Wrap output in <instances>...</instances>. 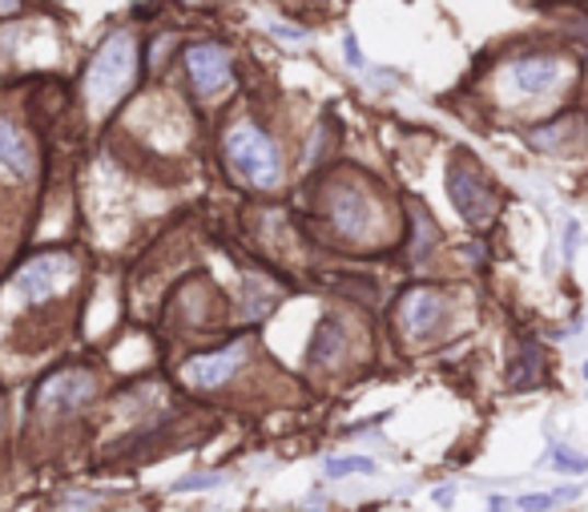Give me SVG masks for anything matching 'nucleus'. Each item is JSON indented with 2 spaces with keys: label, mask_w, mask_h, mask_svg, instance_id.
<instances>
[{
  "label": "nucleus",
  "mask_w": 588,
  "mask_h": 512,
  "mask_svg": "<svg viewBox=\"0 0 588 512\" xmlns=\"http://www.w3.org/2000/svg\"><path fill=\"white\" fill-rule=\"evenodd\" d=\"M134 69H138V45L129 33H113L105 45L97 49L93 65L85 73V98L93 110H109L113 101L122 98L134 81Z\"/></svg>",
  "instance_id": "nucleus-1"
},
{
  "label": "nucleus",
  "mask_w": 588,
  "mask_h": 512,
  "mask_svg": "<svg viewBox=\"0 0 588 512\" xmlns=\"http://www.w3.org/2000/svg\"><path fill=\"white\" fill-rule=\"evenodd\" d=\"M226 158L234 166V174H242L251 186L270 190L283 182V153L258 125H239L226 138Z\"/></svg>",
  "instance_id": "nucleus-2"
},
{
  "label": "nucleus",
  "mask_w": 588,
  "mask_h": 512,
  "mask_svg": "<svg viewBox=\"0 0 588 512\" xmlns=\"http://www.w3.org/2000/svg\"><path fill=\"white\" fill-rule=\"evenodd\" d=\"M77 275V263L61 250H53V254H37V259H28L21 266V275H16V295L28 303H45L53 299L57 291Z\"/></svg>",
  "instance_id": "nucleus-3"
},
{
  "label": "nucleus",
  "mask_w": 588,
  "mask_h": 512,
  "mask_svg": "<svg viewBox=\"0 0 588 512\" xmlns=\"http://www.w3.org/2000/svg\"><path fill=\"white\" fill-rule=\"evenodd\" d=\"M448 190H451V202H456V211H460L472 226H484L492 214H496V198H492V190L484 186V182H480L472 170H463L460 162L451 166Z\"/></svg>",
  "instance_id": "nucleus-4"
},
{
  "label": "nucleus",
  "mask_w": 588,
  "mask_h": 512,
  "mask_svg": "<svg viewBox=\"0 0 588 512\" xmlns=\"http://www.w3.org/2000/svg\"><path fill=\"white\" fill-rule=\"evenodd\" d=\"M186 69L201 98H214V93H222L230 86V53L222 45H194L186 53Z\"/></svg>",
  "instance_id": "nucleus-5"
},
{
  "label": "nucleus",
  "mask_w": 588,
  "mask_h": 512,
  "mask_svg": "<svg viewBox=\"0 0 588 512\" xmlns=\"http://www.w3.org/2000/svg\"><path fill=\"white\" fill-rule=\"evenodd\" d=\"M564 81V65L556 57H520L508 65V86L524 98H544Z\"/></svg>",
  "instance_id": "nucleus-6"
},
{
  "label": "nucleus",
  "mask_w": 588,
  "mask_h": 512,
  "mask_svg": "<svg viewBox=\"0 0 588 512\" xmlns=\"http://www.w3.org/2000/svg\"><path fill=\"white\" fill-rule=\"evenodd\" d=\"M93 375L89 372H57L41 388V408L45 412H77L81 403H89L93 400Z\"/></svg>",
  "instance_id": "nucleus-7"
},
{
  "label": "nucleus",
  "mask_w": 588,
  "mask_h": 512,
  "mask_svg": "<svg viewBox=\"0 0 588 512\" xmlns=\"http://www.w3.org/2000/svg\"><path fill=\"white\" fill-rule=\"evenodd\" d=\"M242 355H246V348L242 343H230L226 351H218V355H201V360H189L186 367H182V379H186L189 388H222L230 375L239 372Z\"/></svg>",
  "instance_id": "nucleus-8"
},
{
  "label": "nucleus",
  "mask_w": 588,
  "mask_h": 512,
  "mask_svg": "<svg viewBox=\"0 0 588 512\" xmlns=\"http://www.w3.org/2000/svg\"><path fill=\"white\" fill-rule=\"evenodd\" d=\"M33 166H37V158H33L25 129L0 117V174L13 178V182H25V178H33Z\"/></svg>",
  "instance_id": "nucleus-9"
},
{
  "label": "nucleus",
  "mask_w": 588,
  "mask_h": 512,
  "mask_svg": "<svg viewBox=\"0 0 588 512\" xmlns=\"http://www.w3.org/2000/svg\"><path fill=\"white\" fill-rule=\"evenodd\" d=\"M439 319H443V299L439 295H431V291H412L407 299H403L400 307V323L407 335H431L439 327Z\"/></svg>",
  "instance_id": "nucleus-10"
},
{
  "label": "nucleus",
  "mask_w": 588,
  "mask_h": 512,
  "mask_svg": "<svg viewBox=\"0 0 588 512\" xmlns=\"http://www.w3.org/2000/svg\"><path fill=\"white\" fill-rule=\"evenodd\" d=\"M331 218L343 235H364L367 223H371V206H367V194L359 186H343L335 190V198H331Z\"/></svg>",
  "instance_id": "nucleus-11"
},
{
  "label": "nucleus",
  "mask_w": 588,
  "mask_h": 512,
  "mask_svg": "<svg viewBox=\"0 0 588 512\" xmlns=\"http://www.w3.org/2000/svg\"><path fill=\"white\" fill-rule=\"evenodd\" d=\"M359 473H376V460H367V456H338V460H326V476H359Z\"/></svg>",
  "instance_id": "nucleus-12"
},
{
  "label": "nucleus",
  "mask_w": 588,
  "mask_h": 512,
  "mask_svg": "<svg viewBox=\"0 0 588 512\" xmlns=\"http://www.w3.org/2000/svg\"><path fill=\"white\" fill-rule=\"evenodd\" d=\"M552 468H556V473L585 476L588 473V460L580 456V452H573V448H552Z\"/></svg>",
  "instance_id": "nucleus-13"
},
{
  "label": "nucleus",
  "mask_w": 588,
  "mask_h": 512,
  "mask_svg": "<svg viewBox=\"0 0 588 512\" xmlns=\"http://www.w3.org/2000/svg\"><path fill=\"white\" fill-rule=\"evenodd\" d=\"M552 500H556V497H524V500H520V509H524V512H544V509H552Z\"/></svg>",
  "instance_id": "nucleus-14"
},
{
  "label": "nucleus",
  "mask_w": 588,
  "mask_h": 512,
  "mask_svg": "<svg viewBox=\"0 0 588 512\" xmlns=\"http://www.w3.org/2000/svg\"><path fill=\"white\" fill-rule=\"evenodd\" d=\"M16 9H21V0H0V16H4V13H16Z\"/></svg>",
  "instance_id": "nucleus-15"
},
{
  "label": "nucleus",
  "mask_w": 588,
  "mask_h": 512,
  "mask_svg": "<svg viewBox=\"0 0 588 512\" xmlns=\"http://www.w3.org/2000/svg\"><path fill=\"white\" fill-rule=\"evenodd\" d=\"M488 512H508V500H488Z\"/></svg>",
  "instance_id": "nucleus-16"
}]
</instances>
